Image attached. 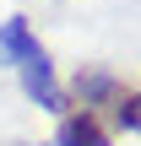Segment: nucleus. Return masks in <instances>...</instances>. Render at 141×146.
<instances>
[{"label":"nucleus","instance_id":"7ed1b4c3","mask_svg":"<svg viewBox=\"0 0 141 146\" xmlns=\"http://www.w3.org/2000/svg\"><path fill=\"white\" fill-rule=\"evenodd\" d=\"M76 98H82V108H98V103H114V92L125 87L120 76H109V70H76Z\"/></svg>","mask_w":141,"mask_h":146},{"label":"nucleus","instance_id":"f03ea898","mask_svg":"<svg viewBox=\"0 0 141 146\" xmlns=\"http://www.w3.org/2000/svg\"><path fill=\"white\" fill-rule=\"evenodd\" d=\"M54 146H114V135L103 130V119L92 108H65L60 130H54Z\"/></svg>","mask_w":141,"mask_h":146},{"label":"nucleus","instance_id":"f257e3e1","mask_svg":"<svg viewBox=\"0 0 141 146\" xmlns=\"http://www.w3.org/2000/svg\"><path fill=\"white\" fill-rule=\"evenodd\" d=\"M0 60H5V65H16V81H22V92H27L38 108H49V114H65V87H60V76H54V60H49V49L33 38L27 16H5V22H0Z\"/></svg>","mask_w":141,"mask_h":146},{"label":"nucleus","instance_id":"20e7f679","mask_svg":"<svg viewBox=\"0 0 141 146\" xmlns=\"http://www.w3.org/2000/svg\"><path fill=\"white\" fill-rule=\"evenodd\" d=\"M136 87H130V81H125V87H120V92H114V103H109V108H114V130H125V135H136V125H141V114H136Z\"/></svg>","mask_w":141,"mask_h":146}]
</instances>
